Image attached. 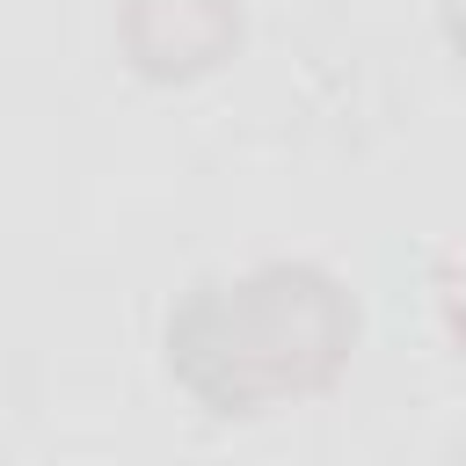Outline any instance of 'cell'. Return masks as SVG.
<instances>
[{"mask_svg": "<svg viewBox=\"0 0 466 466\" xmlns=\"http://www.w3.org/2000/svg\"><path fill=\"white\" fill-rule=\"evenodd\" d=\"M357 306L320 262H255L240 277H197L167 313V364L204 408H262L277 393L328 386L350 357Z\"/></svg>", "mask_w": 466, "mask_h": 466, "instance_id": "obj_1", "label": "cell"}, {"mask_svg": "<svg viewBox=\"0 0 466 466\" xmlns=\"http://www.w3.org/2000/svg\"><path fill=\"white\" fill-rule=\"evenodd\" d=\"M226 44H233V0H124V51L160 80L226 58Z\"/></svg>", "mask_w": 466, "mask_h": 466, "instance_id": "obj_2", "label": "cell"}, {"mask_svg": "<svg viewBox=\"0 0 466 466\" xmlns=\"http://www.w3.org/2000/svg\"><path fill=\"white\" fill-rule=\"evenodd\" d=\"M444 29H451V44L466 51V0H444Z\"/></svg>", "mask_w": 466, "mask_h": 466, "instance_id": "obj_3", "label": "cell"}]
</instances>
